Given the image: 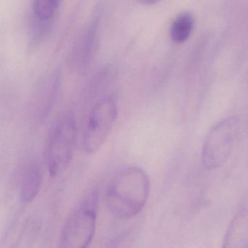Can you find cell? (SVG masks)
<instances>
[{"mask_svg":"<svg viewBox=\"0 0 248 248\" xmlns=\"http://www.w3.org/2000/svg\"><path fill=\"white\" fill-rule=\"evenodd\" d=\"M160 1V0H138V2L144 5H152Z\"/></svg>","mask_w":248,"mask_h":248,"instance_id":"7c38bea8","label":"cell"},{"mask_svg":"<svg viewBox=\"0 0 248 248\" xmlns=\"http://www.w3.org/2000/svg\"><path fill=\"white\" fill-rule=\"evenodd\" d=\"M222 248H248V209L234 216L224 236Z\"/></svg>","mask_w":248,"mask_h":248,"instance_id":"52a82bcc","label":"cell"},{"mask_svg":"<svg viewBox=\"0 0 248 248\" xmlns=\"http://www.w3.org/2000/svg\"><path fill=\"white\" fill-rule=\"evenodd\" d=\"M42 183V173L36 162L27 163L22 170L20 183V200L23 203L32 202L39 195Z\"/></svg>","mask_w":248,"mask_h":248,"instance_id":"ba28073f","label":"cell"},{"mask_svg":"<svg viewBox=\"0 0 248 248\" xmlns=\"http://www.w3.org/2000/svg\"><path fill=\"white\" fill-rule=\"evenodd\" d=\"M58 78L57 77H50L47 81V84L43 87V91L41 93V98L39 100V110L38 116L39 119L45 117L50 110L52 103L56 96L58 90Z\"/></svg>","mask_w":248,"mask_h":248,"instance_id":"30bf717a","label":"cell"},{"mask_svg":"<svg viewBox=\"0 0 248 248\" xmlns=\"http://www.w3.org/2000/svg\"><path fill=\"white\" fill-rule=\"evenodd\" d=\"M150 182L145 170L124 168L112 178L105 194L106 206L115 217L128 219L138 215L147 203Z\"/></svg>","mask_w":248,"mask_h":248,"instance_id":"6da1fadb","label":"cell"},{"mask_svg":"<svg viewBox=\"0 0 248 248\" xmlns=\"http://www.w3.org/2000/svg\"><path fill=\"white\" fill-rule=\"evenodd\" d=\"M117 114V103L111 96L100 99L93 106L87 116L82 137V146L86 153L93 154L102 147Z\"/></svg>","mask_w":248,"mask_h":248,"instance_id":"277c9868","label":"cell"},{"mask_svg":"<svg viewBox=\"0 0 248 248\" xmlns=\"http://www.w3.org/2000/svg\"><path fill=\"white\" fill-rule=\"evenodd\" d=\"M240 125L236 117L227 118L211 129L202 149L203 166L215 170L230 158L240 133Z\"/></svg>","mask_w":248,"mask_h":248,"instance_id":"5b68a950","label":"cell"},{"mask_svg":"<svg viewBox=\"0 0 248 248\" xmlns=\"http://www.w3.org/2000/svg\"><path fill=\"white\" fill-rule=\"evenodd\" d=\"M195 26V19L191 13H181L173 20L170 30L171 40L175 43L182 44L190 37Z\"/></svg>","mask_w":248,"mask_h":248,"instance_id":"9c48e42d","label":"cell"},{"mask_svg":"<svg viewBox=\"0 0 248 248\" xmlns=\"http://www.w3.org/2000/svg\"><path fill=\"white\" fill-rule=\"evenodd\" d=\"M98 195L89 193L73 210L61 231L58 248H88L97 223Z\"/></svg>","mask_w":248,"mask_h":248,"instance_id":"7a4b0ae2","label":"cell"},{"mask_svg":"<svg viewBox=\"0 0 248 248\" xmlns=\"http://www.w3.org/2000/svg\"><path fill=\"white\" fill-rule=\"evenodd\" d=\"M100 17V12L99 9L95 11L87 29L76 47L74 62L76 67L82 71L86 68L93 55L99 31Z\"/></svg>","mask_w":248,"mask_h":248,"instance_id":"8992f818","label":"cell"},{"mask_svg":"<svg viewBox=\"0 0 248 248\" xmlns=\"http://www.w3.org/2000/svg\"><path fill=\"white\" fill-rule=\"evenodd\" d=\"M77 140L75 119L71 113L61 115L52 124L46 146V163L52 177L58 176L71 163Z\"/></svg>","mask_w":248,"mask_h":248,"instance_id":"3957f363","label":"cell"},{"mask_svg":"<svg viewBox=\"0 0 248 248\" xmlns=\"http://www.w3.org/2000/svg\"><path fill=\"white\" fill-rule=\"evenodd\" d=\"M63 0H33L34 17L42 21H50Z\"/></svg>","mask_w":248,"mask_h":248,"instance_id":"8fae6325","label":"cell"}]
</instances>
